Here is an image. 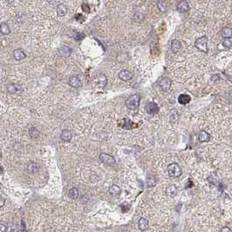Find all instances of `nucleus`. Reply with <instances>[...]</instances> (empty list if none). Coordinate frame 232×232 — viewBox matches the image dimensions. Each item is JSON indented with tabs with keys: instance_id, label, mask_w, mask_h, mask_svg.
Returning a JSON list of instances; mask_svg holds the SVG:
<instances>
[{
	"instance_id": "nucleus-9",
	"label": "nucleus",
	"mask_w": 232,
	"mask_h": 232,
	"mask_svg": "<svg viewBox=\"0 0 232 232\" xmlns=\"http://www.w3.org/2000/svg\"><path fill=\"white\" fill-rule=\"evenodd\" d=\"M106 82H107V79L106 77L104 74L99 75L97 76V78L95 79V83L97 85V87H100V88H103L106 85Z\"/></svg>"
},
{
	"instance_id": "nucleus-32",
	"label": "nucleus",
	"mask_w": 232,
	"mask_h": 232,
	"mask_svg": "<svg viewBox=\"0 0 232 232\" xmlns=\"http://www.w3.org/2000/svg\"><path fill=\"white\" fill-rule=\"evenodd\" d=\"M74 38L76 40H82L83 38H84V35H82L81 33H77Z\"/></svg>"
},
{
	"instance_id": "nucleus-20",
	"label": "nucleus",
	"mask_w": 232,
	"mask_h": 232,
	"mask_svg": "<svg viewBox=\"0 0 232 232\" xmlns=\"http://www.w3.org/2000/svg\"><path fill=\"white\" fill-rule=\"evenodd\" d=\"M0 32L3 35H8L11 32L10 27H9L8 24H6L5 22H3L0 24Z\"/></svg>"
},
{
	"instance_id": "nucleus-16",
	"label": "nucleus",
	"mask_w": 232,
	"mask_h": 232,
	"mask_svg": "<svg viewBox=\"0 0 232 232\" xmlns=\"http://www.w3.org/2000/svg\"><path fill=\"white\" fill-rule=\"evenodd\" d=\"M109 192L113 197H119L121 193V189L118 185H112L109 189Z\"/></svg>"
},
{
	"instance_id": "nucleus-7",
	"label": "nucleus",
	"mask_w": 232,
	"mask_h": 232,
	"mask_svg": "<svg viewBox=\"0 0 232 232\" xmlns=\"http://www.w3.org/2000/svg\"><path fill=\"white\" fill-rule=\"evenodd\" d=\"M171 80L169 78H163L159 81V86L161 88V90L169 91L171 87Z\"/></svg>"
},
{
	"instance_id": "nucleus-17",
	"label": "nucleus",
	"mask_w": 232,
	"mask_h": 232,
	"mask_svg": "<svg viewBox=\"0 0 232 232\" xmlns=\"http://www.w3.org/2000/svg\"><path fill=\"white\" fill-rule=\"evenodd\" d=\"M20 90H21V87L19 85H17V84L12 83V84H9L7 86V91L10 94H16L18 92H19Z\"/></svg>"
},
{
	"instance_id": "nucleus-10",
	"label": "nucleus",
	"mask_w": 232,
	"mask_h": 232,
	"mask_svg": "<svg viewBox=\"0 0 232 232\" xmlns=\"http://www.w3.org/2000/svg\"><path fill=\"white\" fill-rule=\"evenodd\" d=\"M69 85L74 88H79L82 86V83H81L78 76H73L69 79Z\"/></svg>"
},
{
	"instance_id": "nucleus-4",
	"label": "nucleus",
	"mask_w": 232,
	"mask_h": 232,
	"mask_svg": "<svg viewBox=\"0 0 232 232\" xmlns=\"http://www.w3.org/2000/svg\"><path fill=\"white\" fill-rule=\"evenodd\" d=\"M99 158L101 161V162H103L104 164H106V165H113L115 163V158L110 154H107L101 153L100 154Z\"/></svg>"
},
{
	"instance_id": "nucleus-6",
	"label": "nucleus",
	"mask_w": 232,
	"mask_h": 232,
	"mask_svg": "<svg viewBox=\"0 0 232 232\" xmlns=\"http://www.w3.org/2000/svg\"><path fill=\"white\" fill-rule=\"evenodd\" d=\"M145 111L148 114H157L159 112V106L155 102H149L146 105Z\"/></svg>"
},
{
	"instance_id": "nucleus-21",
	"label": "nucleus",
	"mask_w": 232,
	"mask_h": 232,
	"mask_svg": "<svg viewBox=\"0 0 232 232\" xmlns=\"http://www.w3.org/2000/svg\"><path fill=\"white\" fill-rule=\"evenodd\" d=\"M67 9L66 7V5L63 4H60L58 5V7H57V13H58V15L60 17L62 16H65L66 14H67Z\"/></svg>"
},
{
	"instance_id": "nucleus-28",
	"label": "nucleus",
	"mask_w": 232,
	"mask_h": 232,
	"mask_svg": "<svg viewBox=\"0 0 232 232\" xmlns=\"http://www.w3.org/2000/svg\"><path fill=\"white\" fill-rule=\"evenodd\" d=\"M223 46L226 48H230L232 46V38H228L225 39L223 42Z\"/></svg>"
},
{
	"instance_id": "nucleus-22",
	"label": "nucleus",
	"mask_w": 232,
	"mask_h": 232,
	"mask_svg": "<svg viewBox=\"0 0 232 232\" xmlns=\"http://www.w3.org/2000/svg\"><path fill=\"white\" fill-rule=\"evenodd\" d=\"M27 169L28 171L30 172L31 174H35L38 172V170H39V166L37 163L35 162H31V163H29V165L27 166Z\"/></svg>"
},
{
	"instance_id": "nucleus-11",
	"label": "nucleus",
	"mask_w": 232,
	"mask_h": 232,
	"mask_svg": "<svg viewBox=\"0 0 232 232\" xmlns=\"http://www.w3.org/2000/svg\"><path fill=\"white\" fill-rule=\"evenodd\" d=\"M177 11L179 12H186L189 10V3L187 1H180L177 4Z\"/></svg>"
},
{
	"instance_id": "nucleus-13",
	"label": "nucleus",
	"mask_w": 232,
	"mask_h": 232,
	"mask_svg": "<svg viewBox=\"0 0 232 232\" xmlns=\"http://www.w3.org/2000/svg\"><path fill=\"white\" fill-rule=\"evenodd\" d=\"M13 57L17 60H22L26 57V55L22 49H16L13 51Z\"/></svg>"
},
{
	"instance_id": "nucleus-15",
	"label": "nucleus",
	"mask_w": 232,
	"mask_h": 232,
	"mask_svg": "<svg viewBox=\"0 0 232 232\" xmlns=\"http://www.w3.org/2000/svg\"><path fill=\"white\" fill-rule=\"evenodd\" d=\"M60 139L64 142H70L72 139V134L69 130L64 129L60 134Z\"/></svg>"
},
{
	"instance_id": "nucleus-1",
	"label": "nucleus",
	"mask_w": 232,
	"mask_h": 232,
	"mask_svg": "<svg viewBox=\"0 0 232 232\" xmlns=\"http://www.w3.org/2000/svg\"><path fill=\"white\" fill-rule=\"evenodd\" d=\"M140 100H141V97L140 95L134 94L130 96L126 100V106L130 109V110H135L137 109L139 104H140Z\"/></svg>"
},
{
	"instance_id": "nucleus-26",
	"label": "nucleus",
	"mask_w": 232,
	"mask_h": 232,
	"mask_svg": "<svg viewBox=\"0 0 232 232\" xmlns=\"http://www.w3.org/2000/svg\"><path fill=\"white\" fill-rule=\"evenodd\" d=\"M157 5L158 8L160 9L161 12H165L167 11L168 4H167V2H165V1H159V2H157Z\"/></svg>"
},
{
	"instance_id": "nucleus-14",
	"label": "nucleus",
	"mask_w": 232,
	"mask_h": 232,
	"mask_svg": "<svg viewBox=\"0 0 232 232\" xmlns=\"http://www.w3.org/2000/svg\"><path fill=\"white\" fill-rule=\"evenodd\" d=\"M190 100H191V98L188 94H181L178 97V102L181 104V105H187V104H189L190 102Z\"/></svg>"
},
{
	"instance_id": "nucleus-29",
	"label": "nucleus",
	"mask_w": 232,
	"mask_h": 232,
	"mask_svg": "<svg viewBox=\"0 0 232 232\" xmlns=\"http://www.w3.org/2000/svg\"><path fill=\"white\" fill-rule=\"evenodd\" d=\"M123 121L125 122V124H122V125H125V126L123 127V128H125V129H130V128H132V127H133L132 125H134V123L130 121L129 120L125 119V120H123Z\"/></svg>"
},
{
	"instance_id": "nucleus-8",
	"label": "nucleus",
	"mask_w": 232,
	"mask_h": 232,
	"mask_svg": "<svg viewBox=\"0 0 232 232\" xmlns=\"http://www.w3.org/2000/svg\"><path fill=\"white\" fill-rule=\"evenodd\" d=\"M119 78L123 81H128L133 78V73L127 70H121L119 73Z\"/></svg>"
},
{
	"instance_id": "nucleus-3",
	"label": "nucleus",
	"mask_w": 232,
	"mask_h": 232,
	"mask_svg": "<svg viewBox=\"0 0 232 232\" xmlns=\"http://www.w3.org/2000/svg\"><path fill=\"white\" fill-rule=\"evenodd\" d=\"M207 44H208V38L206 36H203V37H201V38L196 40L195 46L199 51H203V52H208Z\"/></svg>"
},
{
	"instance_id": "nucleus-25",
	"label": "nucleus",
	"mask_w": 232,
	"mask_h": 232,
	"mask_svg": "<svg viewBox=\"0 0 232 232\" xmlns=\"http://www.w3.org/2000/svg\"><path fill=\"white\" fill-rule=\"evenodd\" d=\"M68 195H69V197H71L72 199H77L78 197H79V190L78 189H76V188H73L69 190V192H68Z\"/></svg>"
},
{
	"instance_id": "nucleus-23",
	"label": "nucleus",
	"mask_w": 232,
	"mask_h": 232,
	"mask_svg": "<svg viewBox=\"0 0 232 232\" xmlns=\"http://www.w3.org/2000/svg\"><path fill=\"white\" fill-rule=\"evenodd\" d=\"M222 36L225 38V39H228V38H231L232 36V29L230 27H224L222 31Z\"/></svg>"
},
{
	"instance_id": "nucleus-5",
	"label": "nucleus",
	"mask_w": 232,
	"mask_h": 232,
	"mask_svg": "<svg viewBox=\"0 0 232 232\" xmlns=\"http://www.w3.org/2000/svg\"><path fill=\"white\" fill-rule=\"evenodd\" d=\"M149 228V221L146 217H141L138 221V229L141 231H146Z\"/></svg>"
},
{
	"instance_id": "nucleus-2",
	"label": "nucleus",
	"mask_w": 232,
	"mask_h": 232,
	"mask_svg": "<svg viewBox=\"0 0 232 232\" xmlns=\"http://www.w3.org/2000/svg\"><path fill=\"white\" fill-rule=\"evenodd\" d=\"M168 174L171 177H179L181 175V169L176 162L169 164L168 167Z\"/></svg>"
},
{
	"instance_id": "nucleus-35",
	"label": "nucleus",
	"mask_w": 232,
	"mask_h": 232,
	"mask_svg": "<svg viewBox=\"0 0 232 232\" xmlns=\"http://www.w3.org/2000/svg\"><path fill=\"white\" fill-rule=\"evenodd\" d=\"M4 199L3 198V197H1V204H0L1 205V208L4 206Z\"/></svg>"
},
{
	"instance_id": "nucleus-12",
	"label": "nucleus",
	"mask_w": 232,
	"mask_h": 232,
	"mask_svg": "<svg viewBox=\"0 0 232 232\" xmlns=\"http://www.w3.org/2000/svg\"><path fill=\"white\" fill-rule=\"evenodd\" d=\"M198 138H199V141L201 142H208L210 141V134L204 130H202L199 133Z\"/></svg>"
},
{
	"instance_id": "nucleus-18",
	"label": "nucleus",
	"mask_w": 232,
	"mask_h": 232,
	"mask_svg": "<svg viewBox=\"0 0 232 232\" xmlns=\"http://www.w3.org/2000/svg\"><path fill=\"white\" fill-rule=\"evenodd\" d=\"M181 42L179 41V40H174L172 42H171V50L173 52L175 53H176L178 51H180V49H181Z\"/></svg>"
},
{
	"instance_id": "nucleus-24",
	"label": "nucleus",
	"mask_w": 232,
	"mask_h": 232,
	"mask_svg": "<svg viewBox=\"0 0 232 232\" xmlns=\"http://www.w3.org/2000/svg\"><path fill=\"white\" fill-rule=\"evenodd\" d=\"M40 131L37 129L36 127H32V128H30V130H29V135L32 139H37V138L40 136Z\"/></svg>"
},
{
	"instance_id": "nucleus-33",
	"label": "nucleus",
	"mask_w": 232,
	"mask_h": 232,
	"mask_svg": "<svg viewBox=\"0 0 232 232\" xmlns=\"http://www.w3.org/2000/svg\"><path fill=\"white\" fill-rule=\"evenodd\" d=\"M220 232H231V229L229 228V227H224Z\"/></svg>"
},
{
	"instance_id": "nucleus-27",
	"label": "nucleus",
	"mask_w": 232,
	"mask_h": 232,
	"mask_svg": "<svg viewBox=\"0 0 232 232\" xmlns=\"http://www.w3.org/2000/svg\"><path fill=\"white\" fill-rule=\"evenodd\" d=\"M59 51L61 52V54L64 56H69L70 55V53H71V49L69 47H67V46H63V47L60 48V50Z\"/></svg>"
},
{
	"instance_id": "nucleus-19",
	"label": "nucleus",
	"mask_w": 232,
	"mask_h": 232,
	"mask_svg": "<svg viewBox=\"0 0 232 232\" xmlns=\"http://www.w3.org/2000/svg\"><path fill=\"white\" fill-rule=\"evenodd\" d=\"M166 192H167V195L169 196V197H175L177 194V189H176V187H175V185H174V184L169 185V187L167 188Z\"/></svg>"
},
{
	"instance_id": "nucleus-34",
	"label": "nucleus",
	"mask_w": 232,
	"mask_h": 232,
	"mask_svg": "<svg viewBox=\"0 0 232 232\" xmlns=\"http://www.w3.org/2000/svg\"><path fill=\"white\" fill-rule=\"evenodd\" d=\"M6 231V226H4V224H1V232Z\"/></svg>"
},
{
	"instance_id": "nucleus-30",
	"label": "nucleus",
	"mask_w": 232,
	"mask_h": 232,
	"mask_svg": "<svg viewBox=\"0 0 232 232\" xmlns=\"http://www.w3.org/2000/svg\"><path fill=\"white\" fill-rule=\"evenodd\" d=\"M82 10L84 12L89 13L90 12V6L87 3H84V4H82Z\"/></svg>"
},
{
	"instance_id": "nucleus-31",
	"label": "nucleus",
	"mask_w": 232,
	"mask_h": 232,
	"mask_svg": "<svg viewBox=\"0 0 232 232\" xmlns=\"http://www.w3.org/2000/svg\"><path fill=\"white\" fill-rule=\"evenodd\" d=\"M75 18H76V19L78 20V21H79V22H83V21H84V19H85V18L83 17V15H81V14H78Z\"/></svg>"
}]
</instances>
